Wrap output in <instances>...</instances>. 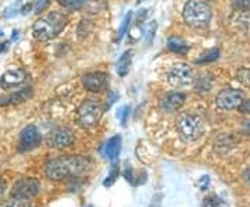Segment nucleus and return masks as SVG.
I'll use <instances>...</instances> for the list:
<instances>
[{"instance_id": "30", "label": "nucleus", "mask_w": 250, "mask_h": 207, "mask_svg": "<svg viewBox=\"0 0 250 207\" xmlns=\"http://www.w3.org/2000/svg\"><path fill=\"white\" fill-rule=\"evenodd\" d=\"M147 14H149V10H139V13H138V16H136V22H138V24L143 22V21L146 20V17H147Z\"/></svg>"}, {"instance_id": "18", "label": "nucleus", "mask_w": 250, "mask_h": 207, "mask_svg": "<svg viewBox=\"0 0 250 207\" xmlns=\"http://www.w3.org/2000/svg\"><path fill=\"white\" fill-rule=\"evenodd\" d=\"M218 57H220V49H218V47H213V49H210L208 52H206L200 59H197L196 63L197 64L211 63V62H215Z\"/></svg>"}, {"instance_id": "6", "label": "nucleus", "mask_w": 250, "mask_h": 207, "mask_svg": "<svg viewBox=\"0 0 250 207\" xmlns=\"http://www.w3.org/2000/svg\"><path fill=\"white\" fill-rule=\"evenodd\" d=\"M168 82L174 88H185L195 82L193 68L187 63L174 64L168 72Z\"/></svg>"}, {"instance_id": "23", "label": "nucleus", "mask_w": 250, "mask_h": 207, "mask_svg": "<svg viewBox=\"0 0 250 207\" xmlns=\"http://www.w3.org/2000/svg\"><path fill=\"white\" fill-rule=\"evenodd\" d=\"M238 78H239V81L242 83H245L246 86H250V70H246V68L239 70L238 71Z\"/></svg>"}, {"instance_id": "17", "label": "nucleus", "mask_w": 250, "mask_h": 207, "mask_svg": "<svg viewBox=\"0 0 250 207\" xmlns=\"http://www.w3.org/2000/svg\"><path fill=\"white\" fill-rule=\"evenodd\" d=\"M167 46L171 52L177 54H187L188 50H189V45L182 38H178V36H171L167 42Z\"/></svg>"}, {"instance_id": "13", "label": "nucleus", "mask_w": 250, "mask_h": 207, "mask_svg": "<svg viewBox=\"0 0 250 207\" xmlns=\"http://www.w3.org/2000/svg\"><path fill=\"white\" fill-rule=\"evenodd\" d=\"M25 78H27V74L22 70H10V71H6L1 75L0 86H3V88L18 86L25 81Z\"/></svg>"}, {"instance_id": "15", "label": "nucleus", "mask_w": 250, "mask_h": 207, "mask_svg": "<svg viewBox=\"0 0 250 207\" xmlns=\"http://www.w3.org/2000/svg\"><path fill=\"white\" fill-rule=\"evenodd\" d=\"M32 95V89L31 88H24L20 92H16L10 96H6V98H1L0 99V106H7V104H16V103H20V102H24L27 100L29 96Z\"/></svg>"}, {"instance_id": "33", "label": "nucleus", "mask_w": 250, "mask_h": 207, "mask_svg": "<svg viewBox=\"0 0 250 207\" xmlns=\"http://www.w3.org/2000/svg\"><path fill=\"white\" fill-rule=\"evenodd\" d=\"M110 95H111V98L108 99V100H110V102H107L108 107H110V106H111V104H113V103H114V102H116V99H117V95H116V93H114V92H111Z\"/></svg>"}, {"instance_id": "39", "label": "nucleus", "mask_w": 250, "mask_h": 207, "mask_svg": "<svg viewBox=\"0 0 250 207\" xmlns=\"http://www.w3.org/2000/svg\"><path fill=\"white\" fill-rule=\"evenodd\" d=\"M88 207H90V206H88Z\"/></svg>"}, {"instance_id": "28", "label": "nucleus", "mask_w": 250, "mask_h": 207, "mask_svg": "<svg viewBox=\"0 0 250 207\" xmlns=\"http://www.w3.org/2000/svg\"><path fill=\"white\" fill-rule=\"evenodd\" d=\"M203 207H220V202L217 198H207L205 200V205Z\"/></svg>"}, {"instance_id": "4", "label": "nucleus", "mask_w": 250, "mask_h": 207, "mask_svg": "<svg viewBox=\"0 0 250 207\" xmlns=\"http://www.w3.org/2000/svg\"><path fill=\"white\" fill-rule=\"evenodd\" d=\"M177 128L184 141L192 142L199 139L203 134V123L202 120L193 114H184L177 121Z\"/></svg>"}, {"instance_id": "5", "label": "nucleus", "mask_w": 250, "mask_h": 207, "mask_svg": "<svg viewBox=\"0 0 250 207\" xmlns=\"http://www.w3.org/2000/svg\"><path fill=\"white\" fill-rule=\"evenodd\" d=\"M100 117H102V107L98 102L93 99L83 102L77 113V121L85 129L96 125Z\"/></svg>"}, {"instance_id": "12", "label": "nucleus", "mask_w": 250, "mask_h": 207, "mask_svg": "<svg viewBox=\"0 0 250 207\" xmlns=\"http://www.w3.org/2000/svg\"><path fill=\"white\" fill-rule=\"evenodd\" d=\"M187 100V96L185 93H181V92H171V93H167L164 95L160 99V108L166 113H175L177 110L184 106Z\"/></svg>"}, {"instance_id": "22", "label": "nucleus", "mask_w": 250, "mask_h": 207, "mask_svg": "<svg viewBox=\"0 0 250 207\" xmlns=\"http://www.w3.org/2000/svg\"><path fill=\"white\" fill-rule=\"evenodd\" d=\"M129 111H131V108L128 107V106H123L121 108H118L117 117L120 118V123H121L123 125L126 124V120H128V116H129Z\"/></svg>"}, {"instance_id": "32", "label": "nucleus", "mask_w": 250, "mask_h": 207, "mask_svg": "<svg viewBox=\"0 0 250 207\" xmlns=\"http://www.w3.org/2000/svg\"><path fill=\"white\" fill-rule=\"evenodd\" d=\"M210 184V178L207 177V175H205L203 177V180L200 181V185H202V190H206V188H207V185Z\"/></svg>"}, {"instance_id": "2", "label": "nucleus", "mask_w": 250, "mask_h": 207, "mask_svg": "<svg viewBox=\"0 0 250 207\" xmlns=\"http://www.w3.org/2000/svg\"><path fill=\"white\" fill-rule=\"evenodd\" d=\"M67 22L68 20L64 14L59 11H53L45 18L36 21L32 28V35L39 42L50 41L62 32V28L67 25Z\"/></svg>"}, {"instance_id": "16", "label": "nucleus", "mask_w": 250, "mask_h": 207, "mask_svg": "<svg viewBox=\"0 0 250 207\" xmlns=\"http://www.w3.org/2000/svg\"><path fill=\"white\" fill-rule=\"evenodd\" d=\"M131 63H132V50H126L117 62V74L120 77H125L129 71Z\"/></svg>"}, {"instance_id": "26", "label": "nucleus", "mask_w": 250, "mask_h": 207, "mask_svg": "<svg viewBox=\"0 0 250 207\" xmlns=\"http://www.w3.org/2000/svg\"><path fill=\"white\" fill-rule=\"evenodd\" d=\"M118 174H120V172L117 171L116 168H114V170L111 171V174H110V175L107 177V180L103 182V185H104V186H111V185H113V184L116 182L117 177H118Z\"/></svg>"}, {"instance_id": "24", "label": "nucleus", "mask_w": 250, "mask_h": 207, "mask_svg": "<svg viewBox=\"0 0 250 207\" xmlns=\"http://www.w3.org/2000/svg\"><path fill=\"white\" fill-rule=\"evenodd\" d=\"M4 207H31V205L28 203L25 199H17L14 198V200L9 202Z\"/></svg>"}, {"instance_id": "35", "label": "nucleus", "mask_w": 250, "mask_h": 207, "mask_svg": "<svg viewBox=\"0 0 250 207\" xmlns=\"http://www.w3.org/2000/svg\"><path fill=\"white\" fill-rule=\"evenodd\" d=\"M245 131H246V134H249L250 135V121H246V124H245Z\"/></svg>"}, {"instance_id": "29", "label": "nucleus", "mask_w": 250, "mask_h": 207, "mask_svg": "<svg viewBox=\"0 0 250 207\" xmlns=\"http://www.w3.org/2000/svg\"><path fill=\"white\" fill-rule=\"evenodd\" d=\"M239 111L241 113H245V114H250V99L249 100H243L239 106Z\"/></svg>"}, {"instance_id": "37", "label": "nucleus", "mask_w": 250, "mask_h": 207, "mask_svg": "<svg viewBox=\"0 0 250 207\" xmlns=\"http://www.w3.org/2000/svg\"><path fill=\"white\" fill-rule=\"evenodd\" d=\"M17 36H18V31L17 29H14V31H13V36H11V39H13V41H16V39H17Z\"/></svg>"}, {"instance_id": "1", "label": "nucleus", "mask_w": 250, "mask_h": 207, "mask_svg": "<svg viewBox=\"0 0 250 207\" xmlns=\"http://www.w3.org/2000/svg\"><path fill=\"white\" fill-rule=\"evenodd\" d=\"M89 159L81 156H64L57 157L46 164V175L53 181H62L68 177H77L89 167Z\"/></svg>"}, {"instance_id": "9", "label": "nucleus", "mask_w": 250, "mask_h": 207, "mask_svg": "<svg viewBox=\"0 0 250 207\" xmlns=\"http://www.w3.org/2000/svg\"><path fill=\"white\" fill-rule=\"evenodd\" d=\"M39 144H41V134L35 125H27L21 131L20 145H18L21 152H28L31 149H35Z\"/></svg>"}, {"instance_id": "27", "label": "nucleus", "mask_w": 250, "mask_h": 207, "mask_svg": "<svg viewBox=\"0 0 250 207\" xmlns=\"http://www.w3.org/2000/svg\"><path fill=\"white\" fill-rule=\"evenodd\" d=\"M233 3L239 10H250V0H233Z\"/></svg>"}, {"instance_id": "31", "label": "nucleus", "mask_w": 250, "mask_h": 207, "mask_svg": "<svg viewBox=\"0 0 250 207\" xmlns=\"http://www.w3.org/2000/svg\"><path fill=\"white\" fill-rule=\"evenodd\" d=\"M200 82L202 83H199L197 85V88L200 90H210V88H211V83H208L207 82V78H200Z\"/></svg>"}, {"instance_id": "20", "label": "nucleus", "mask_w": 250, "mask_h": 207, "mask_svg": "<svg viewBox=\"0 0 250 207\" xmlns=\"http://www.w3.org/2000/svg\"><path fill=\"white\" fill-rule=\"evenodd\" d=\"M134 17V14H132V11H128L126 14H125L124 20H123V22H121V27H120V31H118V38H117V41L118 42H121L123 41V38L126 34V31H128V28H129V24H131V20Z\"/></svg>"}, {"instance_id": "19", "label": "nucleus", "mask_w": 250, "mask_h": 207, "mask_svg": "<svg viewBox=\"0 0 250 207\" xmlns=\"http://www.w3.org/2000/svg\"><path fill=\"white\" fill-rule=\"evenodd\" d=\"M64 9L70 10V11H75V10L82 9L86 4V0H57Z\"/></svg>"}, {"instance_id": "21", "label": "nucleus", "mask_w": 250, "mask_h": 207, "mask_svg": "<svg viewBox=\"0 0 250 207\" xmlns=\"http://www.w3.org/2000/svg\"><path fill=\"white\" fill-rule=\"evenodd\" d=\"M156 31H157V22H156V21H152V22L146 27V29H145V41H146L147 45H150L153 42L154 35H156Z\"/></svg>"}, {"instance_id": "3", "label": "nucleus", "mask_w": 250, "mask_h": 207, "mask_svg": "<svg viewBox=\"0 0 250 207\" xmlns=\"http://www.w3.org/2000/svg\"><path fill=\"white\" fill-rule=\"evenodd\" d=\"M182 17L189 27L203 29L208 27L213 17V10L205 0H189L184 7Z\"/></svg>"}, {"instance_id": "25", "label": "nucleus", "mask_w": 250, "mask_h": 207, "mask_svg": "<svg viewBox=\"0 0 250 207\" xmlns=\"http://www.w3.org/2000/svg\"><path fill=\"white\" fill-rule=\"evenodd\" d=\"M49 4H50V0H36V6H35L36 14L42 13V11L49 6Z\"/></svg>"}, {"instance_id": "36", "label": "nucleus", "mask_w": 250, "mask_h": 207, "mask_svg": "<svg viewBox=\"0 0 250 207\" xmlns=\"http://www.w3.org/2000/svg\"><path fill=\"white\" fill-rule=\"evenodd\" d=\"M245 180L248 181V182H250V168H248L246 172H245Z\"/></svg>"}, {"instance_id": "34", "label": "nucleus", "mask_w": 250, "mask_h": 207, "mask_svg": "<svg viewBox=\"0 0 250 207\" xmlns=\"http://www.w3.org/2000/svg\"><path fill=\"white\" fill-rule=\"evenodd\" d=\"M7 47H9V42H6V43H0V53H4V52L7 50Z\"/></svg>"}, {"instance_id": "10", "label": "nucleus", "mask_w": 250, "mask_h": 207, "mask_svg": "<svg viewBox=\"0 0 250 207\" xmlns=\"http://www.w3.org/2000/svg\"><path fill=\"white\" fill-rule=\"evenodd\" d=\"M108 83V75L106 72H89L82 77V85L85 89L90 92H100L103 90Z\"/></svg>"}, {"instance_id": "7", "label": "nucleus", "mask_w": 250, "mask_h": 207, "mask_svg": "<svg viewBox=\"0 0 250 207\" xmlns=\"http://www.w3.org/2000/svg\"><path fill=\"white\" fill-rule=\"evenodd\" d=\"M41 184L36 178H22L16 182L11 190V196L17 199H31L38 195Z\"/></svg>"}, {"instance_id": "38", "label": "nucleus", "mask_w": 250, "mask_h": 207, "mask_svg": "<svg viewBox=\"0 0 250 207\" xmlns=\"http://www.w3.org/2000/svg\"><path fill=\"white\" fill-rule=\"evenodd\" d=\"M1 36H3V32H1V31H0V38H1Z\"/></svg>"}, {"instance_id": "11", "label": "nucleus", "mask_w": 250, "mask_h": 207, "mask_svg": "<svg viewBox=\"0 0 250 207\" xmlns=\"http://www.w3.org/2000/svg\"><path fill=\"white\" fill-rule=\"evenodd\" d=\"M72 144H74V134L70 128H65V126L56 128L49 138V145L53 147H57V149L68 147Z\"/></svg>"}, {"instance_id": "14", "label": "nucleus", "mask_w": 250, "mask_h": 207, "mask_svg": "<svg viewBox=\"0 0 250 207\" xmlns=\"http://www.w3.org/2000/svg\"><path fill=\"white\" fill-rule=\"evenodd\" d=\"M121 142H123V138L120 135H114L113 138H110L108 142L106 144V156L111 162H116L117 157L120 156Z\"/></svg>"}, {"instance_id": "8", "label": "nucleus", "mask_w": 250, "mask_h": 207, "mask_svg": "<svg viewBox=\"0 0 250 207\" xmlns=\"http://www.w3.org/2000/svg\"><path fill=\"white\" fill-rule=\"evenodd\" d=\"M217 106L221 110H233L241 106L243 102V92L233 88H227L223 89L215 98Z\"/></svg>"}]
</instances>
